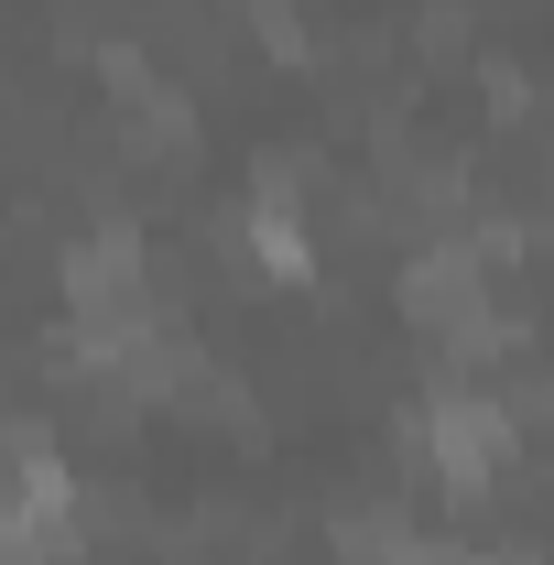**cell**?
<instances>
[{
	"label": "cell",
	"instance_id": "cell-2",
	"mask_svg": "<svg viewBox=\"0 0 554 565\" xmlns=\"http://www.w3.org/2000/svg\"><path fill=\"white\" fill-rule=\"evenodd\" d=\"M120 305H152V250H141V228H87L66 250V316H120Z\"/></svg>",
	"mask_w": 554,
	"mask_h": 565
},
{
	"label": "cell",
	"instance_id": "cell-1",
	"mask_svg": "<svg viewBox=\"0 0 554 565\" xmlns=\"http://www.w3.org/2000/svg\"><path fill=\"white\" fill-rule=\"evenodd\" d=\"M424 457H435L446 490H489V479L522 457V414H511L500 392H435V403H424Z\"/></svg>",
	"mask_w": 554,
	"mask_h": 565
}]
</instances>
